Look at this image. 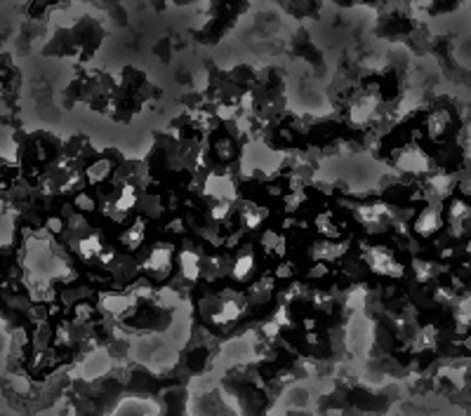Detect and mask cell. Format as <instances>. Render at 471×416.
Here are the masks:
<instances>
[{"mask_svg":"<svg viewBox=\"0 0 471 416\" xmlns=\"http://www.w3.org/2000/svg\"><path fill=\"white\" fill-rule=\"evenodd\" d=\"M453 127H455V118H453V113H450L448 109H436L434 113H429V118H427V134L434 141H443L450 132H453Z\"/></svg>","mask_w":471,"mask_h":416,"instance_id":"6da1fadb","label":"cell"},{"mask_svg":"<svg viewBox=\"0 0 471 416\" xmlns=\"http://www.w3.org/2000/svg\"><path fill=\"white\" fill-rule=\"evenodd\" d=\"M441 228H443V216H441V212H436V209H424L417 216V221H415V231H417L422 238H431Z\"/></svg>","mask_w":471,"mask_h":416,"instance_id":"7a4b0ae2","label":"cell"}]
</instances>
